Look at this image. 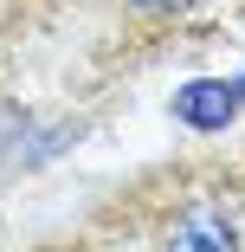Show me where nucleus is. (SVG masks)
Wrapping results in <instances>:
<instances>
[{
  "instance_id": "1",
  "label": "nucleus",
  "mask_w": 245,
  "mask_h": 252,
  "mask_svg": "<svg viewBox=\"0 0 245 252\" xmlns=\"http://www.w3.org/2000/svg\"><path fill=\"white\" fill-rule=\"evenodd\" d=\"M162 252H239V233H232V220L219 214V207H187L181 220H174V233L162 239Z\"/></svg>"
},
{
  "instance_id": "2",
  "label": "nucleus",
  "mask_w": 245,
  "mask_h": 252,
  "mask_svg": "<svg viewBox=\"0 0 245 252\" xmlns=\"http://www.w3.org/2000/svg\"><path fill=\"white\" fill-rule=\"evenodd\" d=\"M232 91H239V84H187V91L174 97V110H181L193 129H219V123L232 117Z\"/></svg>"
},
{
  "instance_id": "3",
  "label": "nucleus",
  "mask_w": 245,
  "mask_h": 252,
  "mask_svg": "<svg viewBox=\"0 0 245 252\" xmlns=\"http://www.w3.org/2000/svg\"><path fill=\"white\" fill-rule=\"evenodd\" d=\"M136 7H149V13H174V7H187V0H136Z\"/></svg>"
}]
</instances>
